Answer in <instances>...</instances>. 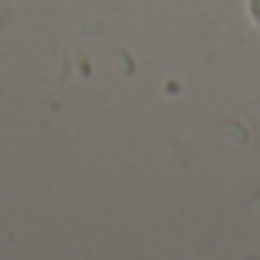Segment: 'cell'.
Instances as JSON below:
<instances>
[{
    "label": "cell",
    "mask_w": 260,
    "mask_h": 260,
    "mask_svg": "<svg viewBox=\"0 0 260 260\" xmlns=\"http://www.w3.org/2000/svg\"><path fill=\"white\" fill-rule=\"evenodd\" d=\"M251 3V15H254V21L260 24V0H248Z\"/></svg>",
    "instance_id": "6da1fadb"
}]
</instances>
